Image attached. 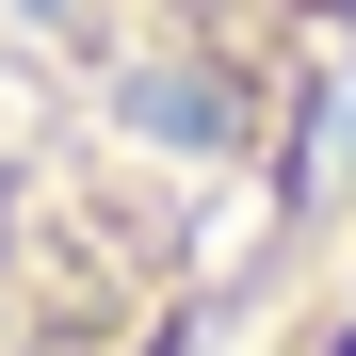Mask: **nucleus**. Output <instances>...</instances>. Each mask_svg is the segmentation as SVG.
Segmentation results:
<instances>
[{
    "mask_svg": "<svg viewBox=\"0 0 356 356\" xmlns=\"http://www.w3.org/2000/svg\"><path fill=\"white\" fill-rule=\"evenodd\" d=\"M356 0H0V356H211L340 211Z\"/></svg>",
    "mask_w": 356,
    "mask_h": 356,
    "instance_id": "nucleus-1",
    "label": "nucleus"
}]
</instances>
